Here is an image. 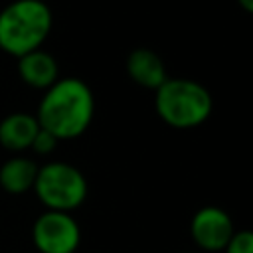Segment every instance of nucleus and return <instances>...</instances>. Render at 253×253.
Wrapping results in <instances>:
<instances>
[{"label":"nucleus","instance_id":"1","mask_svg":"<svg viewBox=\"0 0 253 253\" xmlns=\"http://www.w3.org/2000/svg\"><path fill=\"white\" fill-rule=\"evenodd\" d=\"M93 115L95 97L89 85L79 77H63L45 89L36 119L57 140H69L87 130Z\"/></svg>","mask_w":253,"mask_h":253},{"label":"nucleus","instance_id":"2","mask_svg":"<svg viewBox=\"0 0 253 253\" xmlns=\"http://www.w3.org/2000/svg\"><path fill=\"white\" fill-rule=\"evenodd\" d=\"M51 24L53 16L43 0H14L0 12V47L14 57L40 49Z\"/></svg>","mask_w":253,"mask_h":253},{"label":"nucleus","instance_id":"3","mask_svg":"<svg viewBox=\"0 0 253 253\" xmlns=\"http://www.w3.org/2000/svg\"><path fill=\"white\" fill-rule=\"evenodd\" d=\"M158 117L174 128H194L208 121L213 109L210 91L186 77H168L154 97Z\"/></svg>","mask_w":253,"mask_h":253},{"label":"nucleus","instance_id":"4","mask_svg":"<svg viewBox=\"0 0 253 253\" xmlns=\"http://www.w3.org/2000/svg\"><path fill=\"white\" fill-rule=\"evenodd\" d=\"M32 190L45 210L71 213L87 198V180L73 164L47 162L38 168Z\"/></svg>","mask_w":253,"mask_h":253},{"label":"nucleus","instance_id":"5","mask_svg":"<svg viewBox=\"0 0 253 253\" xmlns=\"http://www.w3.org/2000/svg\"><path fill=\"white\" fill-rule=\"evenodd\" d=\"M32 241L40 253H75L81 243V229L71 213L45 210L34 221Z\"/></svg>","mask_w":253,"mask_h":253},{"label":"nucleus","instance_id":"6","mask_svg":"<svg viewBox=\"0 0 253 253\" xmlns=\"http://www.w3.org/2000/svg\"><path fill=\"white\" fill-rule=\"evenodd\" d=\"M233 233L235 227L229 213L217 206H204L190 219V235L206 253L223 251Z\"/></svg>","mask_w":253,"mask_h":253},{"label":"nucleus","instance_id":"7","mask_svg":"<svg viewBox=\"0 0 253 253\" xmlns=\"http://www.w3.org/2000/svg\"><path fill=\"white\" fill-rule=\"evenodd\" d=\"M126 73L136 85L144 89H154V91L168 79L162 57L148 47H136L128 53Z\"/></svg>","mask_w":253,"mask_h":253},{"label":"nucleus","instance_id":"8","mask_svg":"<svg viewBox=\"0 0 253 253\" xmlns=\"http://www.w3.org/2000/svg\"><path fill=\"white\" fill-rule=\"evenodd\" d=\"M18 73L22 81L34 89H47L59 79L55 57L42 47L18 57Z\"/></svg>","mask_w":253,"mask_h":253},{"label":"nucleus","instance_id":"9","mask_svg":"<svg viewBox=\"0 0 253 253\" xmlns=\"http://www.w3.org/2000/svg\"><path fill=\"white\" fill-rule=\"evenodd\" d=\"M40 130L36 115L30 113H12L0 121V144L8 150L20 152L32 146L34 136Z\"/></svg>","mask_w":253,"mask_h":253},{"label":"nucleus","instance_id":"10","mask_svg":"<svg viewBox=\"0 0 253 253\" xmlns=\"http://www.w3.org/2000/svg\"><path fill=\"white\" fill-rule=\"evenodd\" d=\"M38 164L28 156L8 158L0 166V186L8 194H26L34 188L38 176Z\"/></svg>","mask_w":253,"mask_h":253},{"label":"nucleus","instance_id":"11","mask_svg":"<svg viewBox=\"0 0 253 253\" xmlns=\"http://www.w3.org/2000/svg\"><path fill=\"white\" fill-rule=\"evenodd\" d=\"M225 253H253V233L249 229H235L231 239L227 241Z\"/></svg>","mask_w":253,"mask_h":253},{"label":"nucleus","instance_id":"12","mask_svg":"<svg viewBox=\"0 0 253 253\" xmlns=\"http://www.w3.org/2000/svg\"><path fill=\"white\" fill-rule=\"evenodd\" d=\"M57 142H59V140H57L51 132H47V130H43V128L40 126V130H38V134L34 136V142H32L30 148H34V152H38V154H51V152L55 150Z\"/></svg>","mask_w":253,"mask_h":253},{"label":"nucleus","instance_id":"13","mask_svg":"<svg viewBox=\"0 0 253 253\" xmlns=\"http://www.w3.org/2000/svg\"><path fill=\"white\" fill-rule=\"evenodd\" d=\"M237 4H239L245 12H253V0H237Z\"/></svg>","mask_w":253,"mask_h":253},{"label":"nucleus","instance_id":"14","mask_svg":"<svg viewBox=\"0 0 253 253\" xmlns=\"http://www.w3.org/2000/svg\"><path fill=\"white\" fill-rule=\"evenodd\" d=\"M186 253H190V251H186Z\"/></svg>","mask_w":253,"mask_h":253}]
</instances>
